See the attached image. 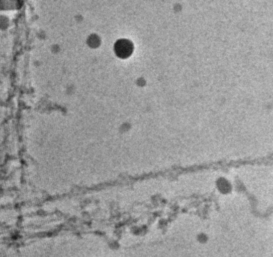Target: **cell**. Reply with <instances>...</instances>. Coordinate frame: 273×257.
Segmentation results:
<instances>
[{"instance_id":"cell-1","label":"cell","mask_w":273,"mask_h":257,"mask_svg":"<svg viewBox=\"0 0 273 257\" xmlns=\"http://www.w3.org/2000/svg\"><path fill=\"white\" fill-rule=\"evenodd\" d=\"M115 51L118 57L121 58H127L133 53V44L127 39H121L115 44Z\"/></svg>"}]
</instances>
